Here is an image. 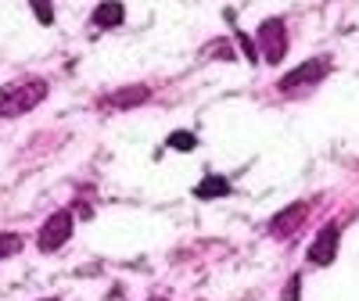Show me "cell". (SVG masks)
I'll list each match as a JSON object with an SVG mask.
<instances>
[{"mask_svg": "<svg viewBox=\"0 0 359 301\" xmlns=\"http://www.w3.org/2000/svg\"><path fill=\"white\" fill-rule=\"evenodd\" d=\"M43 97H47V83L43 79H25V83L4 86L0 90V118H18L29 108H36Z\"/></svg>", "mask_w": 359, "mask_h": 301, "instance_id": "1", "label": "cell"}, {"mask_svg": "<svg viewBox=\"0 0 359 301\" xmlns=\"http://www.w3.org/2000/svg\"><path fill=\"white\" fill-rule=\"evenodd\" d=\"M327 72H331V62L327 57H309L306 65H298L294 72H287L277 86L284 90V94H291V90H298V86H309V83H320Z\"/></svg>", "mask_w": 359, "mask_h": 301, "instance_id": "4", "label": "cell"}, {"mask_svg": "<svg viewBox=\"0 0 359 301\" xmlns=\"http://www.w3.org/2000/svg\"><path fill=\"white\" fill-rule=\"evenodd\" d=\"M201 54H205V57H216V62H233V47H230L226 40H212Z\"/></svg>", "mask_w": 359, "mask_h": 301, "instance_id": "10", "label": "cell"}, {"mask_svg": "<svg viewBox=\"0 0 359 301\" xmlns=\"http://www.w3.org/2000/svg\"><path fill=\"white\" fill-rule=\"evenodd\" d=\"M226 194H230V179L212 176V172H208L201 183L194 187V197H201V201H208V197H226Z\"/></svg>", "mask_w": 359, "mask_h": 301, "instance_id": "8", "label": "cell"}, {"mask_svg": "<svg viewBox=\"0 0 359 301\" xmlns=\"http://www.w3.org/2000/svg\"><path fill=\"white\" fill-rule=\"evenodd\" d=\"M72 212H69V208H62V212H54L43 226H40V233H36V248L40 251H57V248H62L65 244V240L72 237Z\"/></svg>", "mask_w": 359, "mask_h": 301, "instance_id": "3", "label": "cell"}, {"mask_svg": "<svg viewBox=\"0 0 359 301\" xmlns=\"http://www.w3.org/2000/svg\"><path fill=\"white\" fill-rule=\"evenodd\" d=\"M151 301H165V298H151Z\"/></svg>", "mask_w": 359, "mask_h": 301, "instance_id": "16", "label": "cell"}, {"mask_svg": "<svg viewBox=\"0 0 359 301\" xmlns=\"http://www.w3.org/2000/svg\"><path fill=\"white\" fill-rule=\"evenodd\" d=\"M338 240H341V226H338V223H327V226L316 233V240L309 244V262L331 265V262L338 258Z\"/></svg>", "mask_w": 359, "mask_h": 301, "instance_id": "5", "label": "cell"}, {"mask_svg": "<svg viewBox=\"0 0 359 301\" xmlns=\"http://www.w3.org/2000/svg\"><path fill=\"white\" fill-rule=\"evenodd\" d=\"M29 8H33V15H36L43 25H50V22H54V8H50V0H29Z\"/></svg>", "mask_w": 359, "mask_h": 301, "instance_id": "12", "label": "cell"}, {"mask_svg": "<svg viewBox=\"0 0 359 301\" xmlns=\"http://www.w3.org/2000/svg\"><path fill=\"white\" fill-rule=\"evenodd\" d=\"M22 251V237L18 233H0V258H11Z\"/></svg>", "mask_w": 359, "mask_h": 301, "instance_id": "11", "label": "cell"}, {"mask_svg": "<svg viewBox=\"0 0 359 301\" xmlns=\"http://www.w3.org/2000/svg\"><path fill=\"white\" fill-rule=\"evenodd\" d=\"M237 43H241V50L248 54V62L255 65V62H259V47H255V43H252L248 36H241V33H237Z\"/></svg>", "mask_w": 359, "mask_h": 301, "instance_id": "15", "label": "cell"}, {"mask_svg": "<svg viewBox=\"0 0 359 301\" xmlns=\"http://www.w3.org/2000/svg\"><path fill=\"white\" fill-rule=\"evenodd\" d=\"M169 147H172V150H194L198 140H194V133H172V136H169Z\"/></svg>", "mask_w": 359, "mask_h": 301, "instance_id": "13", "label": "cell"}, {"mask_svg": "<svg viewBox=\"0 0 359 301\" xmlns=\"http://www.w3.org/2000/svg\"><path fill=\"white\" fill-rule=\"evenodd\" d=\"M147 97H151V90H147V86H126V90H118L108 104H111V108H137V104H144Z\"/></svg>", "mask_w": 359, "mask_h": 301, "instance_id": "9", "label": "cell"}, {"mask_svg": "<svg viewBox=\"0 0 359 301\" xmlns=\"http://www.w3.org/2000/svg\"><path fill=\"white\" fill-rule=\"evenodd\" d=\"M298 294H302V276H291L287 287H284V298H280V301H298Z\"/></svg>", "mask_w": 359, "mask_h": 301, "instance_id": "14", "label": "cell"}, {"mask_svg": "<svg viewBox=\"0 0 359 301\" xmlns=\"http://www.w3.org/2000/svg\"><path fill=\"white\" fill-rule=\"evenodd\" d=\"M306 216H309V201H294V204L284 208V212H277L273 219H269V233L280 237V240H287L298 226L306 223Z\"/></svg>", "mask_w": 359, "mask_h": 301, "instance_id": "6", "label": "cell"}, {"mask_svg": "<svg viewBox=\"0 0 359 301\" xmlns=\"http://www.w3.org/2000/svg\"><path fill=\"white\" fill-rule=\"evenodd\" d=\"M43 301H57V298H43Z\"/></svg>", "mask_w": 359, "mask_h": 301, "instance_id": "17", "label": "cell"}, {"mask_svg": "<svg viewBox=\"0 0 359 301\" xmlns=\"http://www.w3.org/2000/svg\"><path fill=\"white\" fill-rule=\"evenodd\" d=\"M123 18H126V11H123L118 0H104V4H97V11H94V25L97 29H115Z\"/></svg>", "mask_w": 359, "mask_h": 301, "instance_id": "7", "label": "cell"}, {"mask_svg": "<svg viewBox=\"0 0 359 301\" xmlns=\"http://www.w3.org/2000/svg\"><path fill=\"white\" fill-rule=\"evenodd\" d=\"M255 47H259V62L280 65V62H284V54H287V33H284V22H280V18H266V22L259 25Z\"/></svg>", "mask_w": 359, "mask_h": 301, "instance_id": "2", "label": "cell"}]
</instances>
